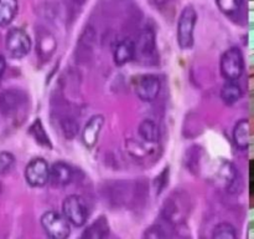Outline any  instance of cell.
I'll return each mask as SVG.
<instances>
[{"instance_id":"obj_1","label":"cell","mask_w":254,"mask_h":239,"mask_svg":"<svg viewBox=\"0 0 254 239\" xmlns=\"http://www.w3.org/2000/svg\"><path fill=\"white\" fill-rule=\"evenodd\" d=\"M197 22V12L192 5H188L181 11L178 21V44L180 49L189 50L193 46V31Z\"/></svg>"},{"instance_id":"obj_2","label":"cell","mask_w":254,"mask_h":239,"mask_svg":"<svg viewBox=\"0 0 254 239\" xmlns=\"http://www.w3.org/2000/svg\"><path fill=\"white\" fill-rule=\"evenodd\" d=\"M221 74L227 81H237L243 75L245 59L240 47L233 46L226 50L221 57Z\"/></svg>"},{"instance_id":"obj_3","label":"cell","mask_w":254,"mask_h":239,"mask_svg":"<svg viewBox=\"0 0 254 239\" xmlns=\"http://www.w3.org/2000/svg\"><path fill=\"white\" fill-rule=\"evenodd\" d=\"M62 212L69 224L74 227H83L88 219V208L82 197L71 194L62 203Z\"/></svg>"},{"instance_id":"obj_4","label":"cell","mask_w":254,"mask_h":239,"mask_svg":"<svg viewBox=\"0 0 254 239\" xmlns=\"http://www.w3.org/2000/svg\"><path fill=\"white\" fill-rule=\"evenodd\" d=\"M41 226L52 239H66L71 234L68 221L56 211L45 212L41 217Z\"/></svg>"},{"instance_id":"obj_5","label":"cell","mask_w":254,"mask_h":239,"mask_svg":"<svg viewBox=\"0 0 254 239\" xmlns=\"http://www.w3.org/2000/svg\"><path fill=\"white\" fill-rule=\"evenodd\" d=\"M31 39L26 31L19 27L9 30L5 37V46L7 52L14 59H22L31 50Z\"/></svg>"},{"instance_id":"obj_6","label":"cell","mask_w":254,"mask_h":239,"mask_svg":"<svg viewBox=\"0 0 254 239\" xmlns=\"http://www.w3.org/2000/svg\"><path fill=\"white\" fill-rule=\"evenodd\" d=\"M24 176L31 187H44L45 184L49 183V163L41 157H36L27 163Z\"/></svg>"},{"instance_id":"obj_7","label":"cell","mask_w":254,"mask_h":239,"mask_svg":"<svg viewBox=\"0 0 254 239\" xmlns=\"http://www.w3.org/2000/svg\"><path fill=\"white\" fill-rule=\"evenodd\" d=\"M135 45V57L145 64L149 60H153L156 54V41H155V32L150 27H145L139 32L138 37L134 41Z\"/></svg>"},{"instance_id":"obj_8","label":"cell","mask_w":254,"mask_h":239,"mask_svg":"<svg viewBox=\"0 0 254 239\" xmlns=\"http://www.w3.org/2000/svg\"><path fill=\"white\" fill-rule=\"evenodd\" d=\"M188 199L179 197V193H174L173 196L169 197L166 203H164L163 214L168 223H180L188 217Z\"/></svg>"},{"instance_id":"obj_9","label":"cell","mask_w":254,"mask_h":239,"mask_svg":"<svg viewBox=\"0 0 254 239\" xmlns=\"http://www.w3.org/2000/svg\"><path fill=\"white\" fill-rule=\"evenodd\" d=\"M161 82L151 74L139 76L135 82V94L143 102H153L160 94Z\"/></svg>"},{"instance_id":"obj_10","label":"cell","mask_w":254,"mask_h":239,"mask_svg":"<svg viewBox=\"0 0 254 239\" xmlns=\"http://www.w3.org/2000/svg\"><path fill=\"white\" fill-rule=\"evenodd\" d=\"M25 102H26V95L21 90H5L0 94V112L4 116L14 115Z\"/></svg>"},{"instance_id":"obj_11","label":"cell","mask_w":254,"mask_h":239,"mask_svg":"<svg viewBox=\"0 0 254 239\" xmlns=\"http://www.w3.org/2000/svg\"><path fill=\"white\" fill-rule=\"evenodd\" d=\"M104 124L103 115H94L84 126L82 131V142L87 148H93L98 142L99 133L102 131V127Z\"/></svg>"},{"instance_id":"obj_12","label":"cell","mask_w":254,"mask_h":239,"mask_svg":"<svg viewBox=\"0 0 254 239\" xmlns=\"http://www.w3.org/2000/svg\"><path fill=\"white\" fill-rule=\"evenodd\" d=\"M73 178V171H72L71 166L67 164L66 162H55L51 167H50V177L49 182L54 187H66L68 186Z\"/></svg>"},{"instance_id":"obj_13","label":"cell","mask_w":254,"mask_h":239,"mask_svg":"<svg viewBox=\"0 0 254 239\" xmlns=\"http://www.w3.org/2000/svg\"><path fill=\"white\" fill-rule=\"evenodd\" d=\"M216 177H217V181L227 191H232V188L235 187L236 182L238 179V173L235 164L231 163L230 161H226V159H221L217 166V169H216Z\"/></svg>"},{"instance_id":"obj_14","label":"cell","mask_w":254,"mask_h":239,"mask_svg":"<svg viewBox=\"0 0 254 239\" xmlns=\"http://www.w3.org/2000/svg\"><path fill=\"white\" fill-rule=\"evenodd\" d=\"M37 54H39L40 59L42 61H49L50 57L54 55L55 50L57 47L56 39H55L54 35L51 32H49L47 30H40L37 32Z\"/></svg>"},{"instance_id":"obj_15","label":"cell","mask_w":254,"mask_h":239,"mask_svg":"<svg viewBox=\"0 0 254 239\" xmlns=\"http://www.w3.org/2000/svg\"><path fill=\"white\" fill-rule=\"evenodd\" d=\"M134 56H135L134 40L123 39L117 44L113 54L114 64L118 65V66H123V65L128 64L131 60H134Z\"/></svg>"},{"instance_id":"obj_16","label":"cell","mask_w":254,"mask_h":239,"mask_svg":"<svg viewBox=\"0 0 254 239\" xmlns=\"http://www.w3.org/2000/svg\"><path fill=\"white\" fill-rule=\"evenodd\" d=\"M233 141L237 148L246 151L250 146V122L247 119H242L236 123L233 129Z\"/></svg>"},{"instance_id":"obj_17","label":"cell","mask_w":254,"mask_h":239,"mask_svg":"<svg viewBox=\"0 0 254 239\" xmlns=\"http://www.w3.org/2000/svg\"><path fill=\"white\" fill-rule=\"evenodd\" d=\"M109 234V223L107 217L101 216L96 222L91 224L82 234V238L102 239Z\"/></svg>"},{"instance_id":"obj_18","label":"cell","mask_w":254,"mask_h":239,"mask_svg":"<svg viewBox=\"0 0 254 239\" xmlns=\"http://www.w3.org/2000/svg\"><path fill=\"white\" fill-rule=\"evenodd\" d=\"M138 132L140 138L148 143H155L160 139V129L153 120H144L139 124Z\"/></svg>"},{"instance_id":"obj_19","label":"cell","mask_w":254,"mask_h":239,"mask_svg":"<svg viewBox=\"0 0 254 239\" xmlns=\"http://www.w3.org/2000/svg\"><path fill=\"white\" fill-rule=\"evenodd\" d=\"M241 97H242V89L237 84V81H227L222 86V90H221V99L228 106L238 102V100Z\"/></svg>"},{"instance_id":"obj_20","label":"cell","mask_w":254,"mask_h":239,"mask_svg":"<svg viewBox=\"0 0 254 239\" xmlns=\"http://www.w3.org/2000/svg\"><path fill=\"white\" fill-rule=\"evenodd\" d=\"M17 0H0V27L7 26L17 12Z\"/></svg>"},{"instance_id":"obj_21","label":"cell","mask_w":254,"mask_h":239,"mask_svg":"<svg viewBox=\"0 0 254 239\" xmlns=\"http://www.w3.org/2000/svg\"><path fill=\"white\" fill-rule=\"evenodd\" d=\"M29 132L32 136V138L35 139V142H37L40 146L46 147V148H50V149L52 148V144L51 142H50V138L49 136H47L46 131H45L44 126H42L41 120L37 119L36 121L32 122V124L29 128Z\"/></svg>"},{"instance_id":"obj_22","label":"cell","mask_w":254,"mask_h":239,"mask_svg":"<svg viewBox=\"0 0 254 239\" xmlns=\"http://www.w3.org/2000/svg\"><path fill=\"white\" fill-rule=\"evenodd\" d=\"M212 238L215 239H236L237 238V232L236 228L231 223L222 222L217 224L213 229Z\"/></svg>"},{"instance_id":"obj_23","label":"cell","mask_w":254,"mask_h":239,"mask_svg":"<svg viewBox=\"0 0 254 239\" xmlns=\"http://www.w3.org/2000/svg\"><path fill=\"white\" fill-rule=\"evenodd\" d=\"M15 166V157L10 152H0V176H6Z\"/></svg>"},{"instance_id":"obj_24","label":"cell","mask_w":254,"mask_h":239,"mask_svg":"<svg viewBox=\"0 0 254 239\" xmlns=\"http://www.w3.org/2000/svg\"><path fill=\"white\" fill-rule=\"evenodd\" d=\"M217 6L223 14H235L241 9L243 4V0H216Z\"/></svg>"},{"instance_id":"obj_25","label":"cell","mask_w":254,"mask_h":239,"mask_svg":"<svg viewBox=\"0 0 254 239\" xmlns=\"http://www.w3.org/2000/svg\"><path fill=\"white\" fill-rule=\"evenodd\" d=\"M61 127L64 133V137H67L68 139L73 138L77 134V132H78V124H77V122L73 119H69V117L62 120Z\"/></svg>"},{"instance_id":"obj_26","label":"cell","mask_w":254,"mask_h":239,"mask_svg":"<svg viewBox=\"0 0 254 239\" xmlns=\"http://www.w3.org/2000/svg\"><path fill=\"white\" fill-rule=\"evenodd\" d=\"M144 237H146V238H151V239L153 238L158 239V238H164V237H166V233L165 231H164L163 227L156 224V226L150 227V228L144 233Z\"/></svg>"},{"instance_id":"obj_27","label":"cell","mask_w":254,"mask_h":239,"mask_svg":"<svg viewBox=\"0 0 254 239\" xmlns=\"http://www.w3.org/2000/svg\"><path fill=\"white\" fill-rule=\"evenodd\" d=\"M5 70H6V60H5V57L2 55H0V79L4 75Z\"/></svg>"},{"instance_id":"obj_28","label":"cell","mask_w":254,"mask_h":239,"mask_svg":"<svg viewBox=\"0 0 254 239\" xmlns=\"http://www.w3.org/2000/svg\"><path fill=\"white\" fill-rule=\"evenodd\" d=\"M74 2H76V4H78V5H81V4H83L84 1H86V0H73Z\"/></svg>"}]
</instances>
